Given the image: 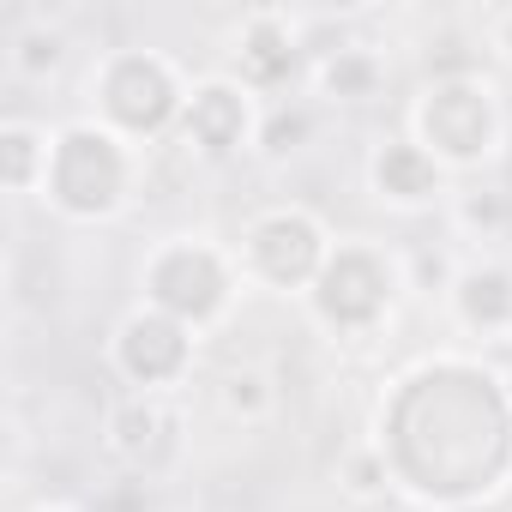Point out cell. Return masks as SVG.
<instances>
[{
	"mask_svg": "<svg viewBox=\"0 0 512 512\" xmlns=\"http://www.w3.org/2000/svg\"><path fill=\"white\" fill-rule=\"evenodd\" d=\"M338 482H344V494H350V500H386V488H392V470H386L380 446L368 440V446L344 452V470H338Z\"/></svg>",
	"mask_w": 512,
	"mask_h": 512,
	"instance_id": "ffe728a7",
	"label": "cell"
},
{
	"mask_svg": "<svg viewBox=\"0 0 512 512\" xmlns=\"http://www.w3.org/2000/svg\"><path fill=\"white\" fill-rule=\"evenodd\" d=\"M91 121L121 133L127 145H157L181 127L193 79L163 55V49H109L91 67Z\"/></svg>",
	"mask_w": 512,
	"mask_h": 512,
	"instance_id": "3957f363",
	"label": "cell"
},
{
	"mask_svg": "<svg viewBox=\"0 0 512 512\" xmlns=\"http://www.w3.org/2000/svg\"><path fill=\"white\" fill-rule=\"evenodd\" d=\"M139 187V151L109 133L103 121L79 115L67 127H55V157H49V175H43V205L67 223H109L127 211Z\"/></svg>",
	"mask_w": 512,
	"mask_h": 512,
	"instance_id": "7a4b0ae2",
	"label": "cell"
},
{
	"mask_svg": "<svg viewBox=\"0 0 512 512\" xmlns=\"http://www.w3.org/2000/svg\"><path fill=\"white\" fill-rule=\"evenodd\" d=\"M410 139L422 151H434V163H446V175H470V169L494 163L506 145V115H500L494 79L482 67L428 79L410 103Z\"/></svg>",
	"mask_w": 512,
	"mask_h": 512,
	"instance_id": "277c9868",
	"label": "cell"
},
{
	"mask_svg": "<svg viewBox=\"0 0 512 512\" xmlns=\"http://www.w3.org/2000/svg\"><path fill=\"white\" fill-rule=\"evenodd\" d=\"M506 392H512V368H506Z\"/></svg>",
	"mask_w": 512,
	"mask_h": 512,
	"instance_id": "603a6c76",
	"label": "cell"
},
{
	"mask_svg": "<svg viewBox=\"0 0 512 512\" xmlns=\"http://www.w3.org/2000/svg\"><path fill=\"white\" fill-rule=\"evenodd\" d=\"M386 79H392V61L374 49V43H338V49H314V97L332 103V109H362V103H380L386 97Z\"/></svg>",
	"mask_w": 512,
	"mask_h": 512,
	"instance_id": "4fadbf2b",
	"label": "cell"
},
{
	"mask_svg": "<svg viewBox=\"0 0 512 512\" xmlns=\"http://www.w3.org/2000/svg\"><path fill=\"white\" fill-rule=\"evenodd\" d=\"M368 187L380 205L392 211H428L440 199H452V175L446 163H434V151H422L410 133H386L368 151Z\"/></svg>",
	"mask_w": 512,
	"mask_h": 512,
	"instance_id": "7c38bea8",
	"label": "cell"
},
{
	"mask_svg": "<svg viewBox=\"0 0 512 512\" xmlns=\"http://www.w3.org/2000/svg\"><path fill=\"white\" fill-rule=\"evenodd\" d=\"M488 49H494V55L512 67V7H500V13L488 19Z\"/></svg>",
	"mask_w": 512,
	"mask_h": 512,
	"instance_id": "44dd1931",
	"label": "cell"
},
{
	"mask_svg": "<svg viewBox=\"0 0 512 512\" xmlns=\"http://www.w3.org/2000/svg\"><path fill=\"white\" fill-rule=\"evenodd\" d=\"M241 260L229 247H217L211 235H163L145 266H139V290H145V308L193 326V332H211L229 320L235 296H241Z\"/></svg>",
	"mask_w": 512,
	"mask_h": 512,
	"instance_id": "5b68a950",
	"label": "cell"
},
{
	"mask_svg": "<svg viewBox=\"0 0 512 512\" xmlns=\"http://www.w3.org/2000/svg\"><path fill=\"white\" fill-rule=\"evenodd\" d=\"M506 223H512V199L506 193H494V187L452 193V229H464L476 241H494V235H506Z\"/></svg>",
	"mask_w": 512,
	"mask_h": 512,
	"instance_id": "d6986e66",
	"label": "cell"
},
{
	"mask_svg": "<svg viewBox=\"0 0 512 512\" xmlns=\"http://www.w3.org/2000/svg\"><path fill=\"white\" fill-rule=\"evenodd\" d=\"M380 458L392 488L434 512H470L512 482L506 374L470 356H428L380 404Z\"/></svg>",
	"mask_w": 512,
	"mask_h": 512,
	"instance_id": "6da1fadb",
	"label": "cell"
},
{
	"mask_svg": "<svg viewBox=\"0 0 512 512\" xmlns=\"http://www.w3.org/2000/svg\"><path fill=\"white\" fill-rule=\"evenodd\" d=\"M320 133V109L308 103V97H290V103H272L266 109V121H260V157H272V163H284V157H296L308 139Z\"/></svg>",
	"mask_w": 512,
	"mask_h": 512,
	"instance_id": "e0dca14e",
	"label": "cell"
},
{
	"mask_svg": "<svg viewBox=\"0 0 512 512\" xmlns=\"http://www.w3.org/2000/svg\"><path fill=\"white\" fill-rule=\"evenodd\" d=\"M446 308L476 338H512V266L506 260H464L452 290H446Z\"/></svg>",
	"mask_w": 512,
	"mask_h": 512,
	"instance_id": "5bb4252c",
	"label": "cell"
},
{
	"mask_svg": "<svg viewBox=\"0 0 512 512\" xmlns=\"http://www.w3.org/2000/svg\"><path fill=\"white\" fill-rule=\"evenodd\" d=\"M332 229L320 211L308 205H266V211H253L241 223V241H235V260H241V278L247 284H260L272 296H302L314 290V278L326 272L332 260Z\"/></svg>",
	"mask_w": 512,
	"mask_h": 512,
	"instance_id": "52a82bcc",
	"label": "cell"
},
{
	"mask_svg": "<svg viewBox=\"0 0 512 512\" xmlns=\"http://www.w3.org/2000/svg\"><path fill=\"white\" fill-rule=\"evenodd\" d=\"M217 410L229 416V422H266L272 410H278V386H272V374L260 368V362H235V368H223L217 374Z\"/></svg>",
	"mask_w": 512,
	"mask_h": 512,
	"instance_id": "2e32d148",
	"label": "cell"
},
{
	"mask_svg": "<svg viewBox=\"0 0 512 512\" xmlns=\"http://www.w3.org/2000/svg\"><path fill=\"white\" fill-rule=\"evenodd\" d=\"M103 446L109 458L127 470V476H169L175 458H181V410L169 392H127L109 404V422H103Z\"/></svg>",
	"mask_w": 512,
	"mask_h": 512,
	"instance_id": "8fae6325",
	"label": "cell"
},
{
	"mask_svg": "<svg viewBox=\"0 0 512 512\" xmlns=\"http://www.w3.org/2000/svg\"><path fill=\"white\" fill-rule=\"evenodd\" d=\"M193 338H199L193 326H181V320H169V314H157V308L139 302L109 332V368L133 392H175L193 374V356H199Z\"/></svg>",
	"mask_w": 512,
	"mask_h": 512,
	"instance_id": "ba28073f",
	"label": "cell"
},
{
	"mask_svg": "<svg viewBox=\"0 0 512 512\" xmlns=\"http://www.w3.org/2000/svg\"><path fill=\"white\" fill-rule=\"evenodd\" d=\"M49 157H55V133L13 115L0 127V175H7V193H43V175H49Z\"/></svg>",
	"mask_w": 512,
	"mask_h": 512,
	"instance_id": "9a60e30c",
	"label": "cell"
},
{
	"mask_svg": "<svg viewBox=\"0 0 512 512\" xmlns=\"http://www.w3.org/2000/svg\"><path fill=\"white\" fill-rule=\"evenodd\" d=\"M302 73H314V55L302 43V25L278 7H253L229 37V79H241L253 97H278Z\"/></svg>",
	"mask_w": 512,
	"mask_h": 512,
	"instance_id": "30bf717a",
	"label": "cell"
},
{
	"mask_svg": "<svg viewBox=\"0 0 512 512\" xmlns=\"http://www.w3.org/2000/svg\"><path fill=\"white\" fill-rule=\"evenodd\" d=\"M404 290H410L404 253L386 247V241L356 235V241H338V247H332L326 272H320L314 290H308V314H314L332 338H374V332L392 320V308H398Z\"/></svg>",
	"mask_w": 512,
	"mask_h": 512,
	"instance_id": "8992f818",
	"label": "cell"
},
{
	"mask_svg": "<svg viewBox=\"0 0 512 512\" xmlns=\"http://www.w3.org/2000/svg\"><path fill=\"white\" fill-rule=\"evenodd\" d=\"M260 121H266V109H260V97H253L241 79L205 73V79H193L175 133H181V145H187L193 157L229 163V157H241V151L260 145Z\"/></svg>",
	"mask_w": 512,
	"mask_h": 512,
	"instance_id": "9c48e42d",
	"label": "cell"
},
{
	"mask_svg": "<svg viewBox=\"0 0 512 512\" xmlns=\"http://www.w3.org/2000/svg\"><path fill=\"white\" fill-rule=\"evenodd\" d=\"M31 512H79V506H61V500H43V506H31Z\"/></svg>",
	"mask_w": 512,
	"mask_h": 512,
	"instance_id": "7402d4cb",
	"label": "cell"
},
{
	"mask_svg": "<svg viewBox=\"0 0 512 512\" xmlns=\"http://www.w3.org/2000/svg\"><path fill=\"white\" fill-rule=\"evenodd\" d=\"M7 67H13L19 79H55V73L67 67V31H61V25H49V19H37V25L13 31Z\"/></svg>",
	"mask_w": 512,
	"mask_h": 512,
	"instance_id": "ac0fdd59",
	"label": "cell"
}]
</instances>
